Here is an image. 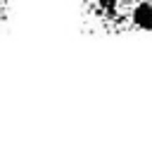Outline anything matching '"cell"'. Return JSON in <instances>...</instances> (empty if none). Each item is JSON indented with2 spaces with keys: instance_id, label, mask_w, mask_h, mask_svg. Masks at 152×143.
<instances>
[{
  "instance_id": "cell-1",
  "label": "cell",
  "mask_w": 152,
  "mask_h": 143,
  "mask_svg": "<svg viewBox=\"0 0 152 143\" xmlns=\"http://www.w3.org/2000/svg\"><path fill=\"white\" fill-rule=\"evenodd\" d=\"M128 33H152V0H126Z\"/></svg>"
},
{
  "instance_id": "cell-2",
  "label": "cell",
  "mask_w": 152,
  "mask_h": 143,
  "mask_svg": "<svg viewBox=\"0 0 152 143\" xmlns=\"http://www.w3.org/2000/svg\"><path fill=\"white\" fill-rule=\"evenodd\" d=\"M7 17H10V0H0V29L5 26Z\"/></svg>"
}]
</instances>
